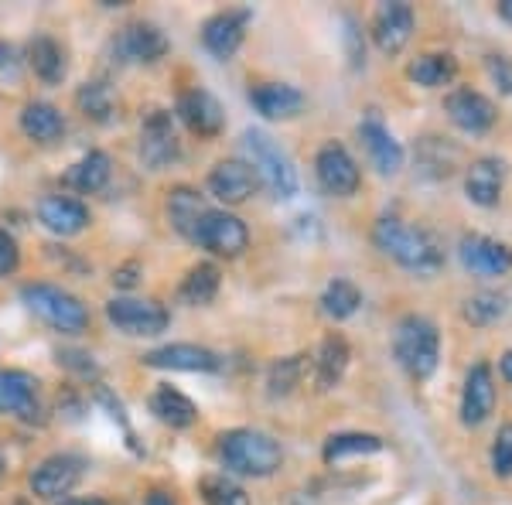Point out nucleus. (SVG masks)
Returning a JSON list of instances; mask_svg holds the SVG:
<instances>
[{"instance_id": "e433bc0d", "label": "nucleus", "mask_w": 512, "mask_h": 505, "mask_svg": "<svg viewBox=\"0 0 512 505\" xmlns=\"http://www.w3.org/2000/svg\"><path fill=\"white\" fill-rule=\"evenodd\" d=\"M304 379V355H287L277 359L267 372V389L270 396H291Z\"/></svg>"}, {"instance_id": "0eeeda50", "label": "nucleus", "mask_w": 512, "mask_h": 505, "mask_svg": "<svg viewBox=\"0 0 512 505\" xmlns=\"http://www.w3.org/2000/svg\"><path fill=\"white\" fill-rule=\"evenodd\" d=\"M106 318L123 335H137V338L161 335L168 328V311L154 301H137V297H113L106 304Z\"/></svg>"}, {"instance_id": "1a4fd4ad", "label": "nucleus", "mask_w": 512, "mask_h": 505, "mask_svg": "<svg viewBox=\"0 0 512 505\" xmlns=\"http://www.w3.org/2000/svg\"><path fill=\"white\" fill-rule=\"evenodd\" d=\"M315 175L321 181V188H325L328 195H338V198L355 195L362 185L359 164H355L352 154L345 151L342 144H335V140L321 144V151L315 157Z\"/></svg>"}, {"instance_id": "09e8293b", "label": "nucleus", "mask_w": 512, "mask_h": 505, "mask_svg": "<svg viewBox=\"0 0 512 505\" xmlns=\"http://www.w3.org/2000/svg\"><path fill=\"white\" fill-rule=\"evenodd\" d=\"M499 18L512 24V0H499Z\"/></svg>"}, {"instance_id": "a19ab883", "label": "nucleus", "mask_w": 512, "mask_h": 505, "mask_svg": "<svg viewBox=\"0 0 512 505\" xmlns=\"http://www.w3.org/2000/svg\"><path fill=\"white\" fill-rule=\"evenodd\" d=\"M485 69H489V79L499 86V93L512 96V59L502 52H492L489 59H485Z\"/></svg>"}, {"instance_id": "f03ea898", "label": "nucleus", "mask_w": 512, "mask_h": 505, "mask_svg": "<svg viewBox=\"0 0 512 505\" xmlns=\"http://www.w3.org/2000/svg\"><path fill=\"white\" fill-rule=\"evenodd\" d=\"M219 458L229 471L246 475V478H267L284 465L280 444L270 434L253 430V427L226 430V434L219 437Z\"/></svg>"}, {"instance_id": "aec40b11", "label": "nucleus", "mask_w": 512, "mask_h": 505, "mask_svg": "<svg viewBox=\"0 0 512 505\" xmlns=\"http://www.w3.org/2000/svg\"><path fill=\"white\" fill-rule=\"evenodd\" d=\"M359 140L366 144L369 151V161L376 164L379 175H396V171L403 168V147L400 140L390 134V127H386L383 120L376 117V113H366L359 123Z\"/></svg>"}, {"instance_id": "8fccbe9b", "label": "nucleus", "mask_w": 512, "mask_h": 505, "mask_svg": "<svg viewBox=\"0 0 512 505\" xmlns=\"http://www.w3.org/2000/svg\"><path fill=\"white\" fill-rule=\"evenodd\" d=\"M65 505H110V502H103V499H76V502H65Z\"/></svg>"}, {"instance_id": "a211bd4d", "label": "nucleus", "mask_w": 512, "mask_h": 505, "mask_svg": "<svg viewBox=\"0 0 512 505\" xmlns=\"http://www.w3.org/2000/svg\"><path fill=\"white\" fill-rule=\"evenodd\" d=\"M113 48H117V55L123 62H158L168 55L171 45H168V38H164V31L158 28V24L134 21L120 31L117 41H113Z\"/></svg>"}, {"instance_id": "c03bdc74", "label": "nucleus", "mask_w": 512, "mask_h": 505, "mask_svg": "<svg viewBox=\"0 0 512 505\" xmlns=\"http://www.w3.org/2000/svg\"><path fill=\"white\" fill-rule=\"evenodd\" d=\"M96 403H103L106 413H110V417L117 420V424L130 434V424H127V413H123V403H120V400H113L110 389H106V386H96Z\"/></svg>"}, {"instance_id": "de8ad7c7", "label": "nucleus", "mask_w": 512, "mask_h": 505, "mask_svg": "<svg viewBox=\"0 0 512 505\" xmlns=\"http://www.w3.org/2000/svg\"><path fill=\"white\" fill-rule=\"evenodd\" d=\"M147 505H175V502H171V495H164V492H151L147 495Z\"/></svg>"}, {"instance_id": "cd10ccee", "label": "nucleus", "mask_w": 512, "mask_h": 505, "mask_svg": "<svg viewBox=\"0 0 512 505\" xmlns=\"http://www.w3.org/2000/svg\"><path fill=\"white\" fill-rule=\"evenodd\" d=\"M349 342L342 335H328L325 342L318 345V359H315V376H318V389H335L342 383L345 369H349Z\"/></svg>"}, {"instance_id": "6ab92c4d", "label": "nucleus", "mask_w": 512, "mask_h": 505, "mask_svg": "<svg viewBox=\"0 0 512 505\" xmlns=\"http://www.w3.org/2000/svg\"><path fill=\"white\" fill-rule=\"evenodd\" d=\"M175 113L198 137H216L226 127V113H222L219 99L209 89H188V93H181Z\"/></svg>"}, {"instance_id": "f257e3e1", "label": "nucleus", "mask_w": 512, "mask_h": 505, "mask_svg": "<svg viewBox=\"0 0 512 505\" xmlns=\"http://www.w3.org/2000/svg\"><path fill=\"white\" fill-rule=\"evenodd\" d=\"M373 243L386 256H393L400 267L414 270V273H434L444 267V250L441 243L427 233V229L407 226L396 215H383L373 229Z\"/></svg>"}, {"instance_id": "4c0bfd02", "label": "nucleus", "mask_w": 512, "mask_h": 505, "mask_svg": "<svg viewBox=\"0 0 512 505\" xmlns=\"http://www.w3.org/2000/svg\"><path fill=\"white\" fill-rule=\"evenodd\" d=\"M417 161L424 164V171L431 178H448L454 171V164H458V147H448L444 140L427 137L424 144H420Z\"/></svg>"}, {"instance_id": "7ed1b4c3", "label": "nucleus", "mask_w": 512, "mask_h": 505, "mask_svg": "<svg viewBox=\"0 0 512 505\" xmlns=\"http://www.w3.org/2000/svg\"><path fill=\"white\" fill-rule=\"evenodd\" d=\"M393 352L400 359V366L424 383V379L434 376L437 359H441V335H437L434 321L420 318V314H407V318L396 325L393 335Z\"/></svg>"}, {"instance_id": "f704fd0d", "label": "nucleus", "mask_w": 512, "mask_h": 505, "mask_svg": "<svg viewBox=\"0 0 512 505\" xmlns=\"http://www.w3.org/2000/svg\"><path fill=\"white\" fill-rule=\"evenodd\" d=\"M359 308H362V291L345 277H335L332 284L325 287V294H321V311H325L328 318H335V321L352 318Z\"/></svg>"}, {"instance_id": "c85d7f7f", "label": "nucleus", "mask_w": 512, "mask_h": 505, "mask_svg": "<svg viewBox=\"0 0 512 505\" xmlns=\"http://www.w3.org/2000/svg\"><path fill=\"white\" fill-rule=\"evenodd\" d=\"M407 76L424 89H441L458 76V59L451 52H424L410 62Z\"/></svg>"}, {"instance_id": "4be33fe9", "label": "nucleus", "mask_w": 512, "mask_h": 505, "mask_svg": "<svg viewBox=\"0 0 512 505\" xmlns=\"http://www.w3.org/2000/svg\"><path fill=\"white\" fill-rule=\"evenodd\" d=\"M250 103L267 120H291L304 110L308 99H304L301 89L287 86V82H260V86L250 89Z\"/></svg>"}, {"instance_id": "2f4dec72", "label": "nucleus", "mask_w": 512, "mask_h": 505, "mask_svg": "<svg viewBox=\"0 0 512 505\" xmlns=\"http://www.w3.org/2000/svg\"><path fill=\"white\" fill-rule=\"evenodd\" d=\"M219 284H222V273L216 263H198V267L188 270V277L181 280V291L178 297L192 308H202V304H212L219 294Z\"/></svg>"}, {"instance_id": "dca6fc26", "label": "nucleus", "mask_w": 512, "mask_h": 505, "mask_svg": "<svg viewBox=\"0 0 512 505\" xmlns=\"http://www.w3.org/2000/svg\"><path fill=\"white\" fill-rule=\"evenodd\" d=\"M140 362L151 369H171V372H216L222 366L216 352L205 349V345H192V342L161 345V349L147 352Z\"/></svg>"}, {"instance_id": "6e6552de", "label": "nucleus", "mask_w": 512, "mask_h": 505, "mask_svg": "<svg viewBox=\"0 0 512 505\" xmlns=\"http://www.w3.org/2000/svg\"><path fill=\"white\" fill-rule=\"evenodd\" d=\"M178 154H181V147H178L171 113L151 110L144 127H140V161H144V168L161 171V168H168L171 161H178Z\"/></svg>"}, {"instance_id": "ea45409f", "label": "nucleus", "mask_w": 512, "mask_h": 505, "mask_svg": "<svg viewBox=\"0 0 512 505\" xmlns=\"http://www.w3.org/2000/svg\"><path fill=\"white\" fill-rule=\"evenodd\" d=\"M492 471L499 478H512V424H502L492 444Z\"/></svg>"}, {"instance_id": "79ce46f5", "label": "nucleus", "mask_w": 512, "mask_h": 505, "mask_svg": "<svg viewBox=\"0 0 512 505\" xmlns=\"http://www.w3.org/2000/svg\"><path fill=\"white\" fill-rule=\"evenodd\" d=\"M21 263V250L7 229H0V277H11Z\"/></svg>"}, {"instance_id": "9b49d317", "label": "nucleus", "mask_w": 512, "mask_h": 505, "mask_svg": "<svg viewBox=\"0 0 512 505\" xmlns=\"http://www.w3.org/2000/svg\"><path fill=\"white\" fill-rule=\"evenodd\" d=\"M250 21H253L250 7H236V11L212 14V18L205 21V28H202V45L222 62L233 59V55L239 52V45H243L246 24H250Z\"/></svg>"}, {"instance_id": "39448f33", "label": "nucleus", "mask_w": 512, "mask_h": 505, "mask_svg": "<svg viewBox=\"0 0 512 505\" xmlns=\"http://www.w3.org/2000/svg\"><path fill=\"white\" fill-rule=\"evenodd\" d=\"M243 151L250 157V168L256 171L260 185H267L277 198H294L297 195V171L280 147L274 144V137L263 134V130H246L243 134Z\"/></svg>"}, {"instance_id": "2eb2a0df", "label": "nucleus", "mask_w": 512, "mask_h": 505, "mask_svg": "<svg viewBox=\"0 0 512 505\" xmlns=\"http://www.w3.org/2000/svg\"><path fill=\"white\" fill-rule=\"evenodd\" d=\"M0 413H14L18 420H41L38 379L21 369H0Z\"/></svg>"}, {"instance_id": "412c9836", "label": "nucleus", "mask_w": 512, "mask_h": 505, "mask_svg": "<svg viewBox=\"0 0 512 505\" xmlns=\"http://www.w3.org/2000/svg\"><path fill=\"white\" fill-rule=\"evenodd\" d=\"M256 188H260V178L246 161H219L209 175V192L219 198L222 205H239L246 202Z\"/></svg>"}, {"instance_id": "423d86ee", "label": "nucleus", "mask_w": 512, "mask_h": 505, "mask_svg": "<svg viewBox=\"0 0 512 505\" xmlns=\"http://www.w3.org/2000/svg\"><path fill=\"white\" fill-rule=\"evenodd\" d=\"M192 243H198L202 250H209L216 256L233 260V256H239L246 246H250V229H246V222L233 212L209 209L202 215V222H198Z\"/></svg>"}, {"instance_id": "20e7f679", "label": "nucleus", "mask_w": 512, "mask_h": 505, "mask_svg": "<svg viewBox=\"0 0 512 505\" xmlns=\"http://www.w3.org/2000/svg\"><path fill=\"white\" fill-rule=\"evenodd\" d=\"M21 301L35 318H41L45 325H52L62 335H79L89 325V311L76 294L62 291L55 284H24L21 287Z\"/></svg>"}, {"instance_id": "4468645a", "label": "nucleus", "mask_w": 512, "mask_h": 505, "mask_svg": "<svg viewBox=\"0 0 512 505\" xmlns=\"http://www.w3.org/2000/svg\"><path fill=\"white\" fill-rule=\"evenodd\" d=\"M82 478V461L76 454H52L31 471V492L38 499H62Z\"/></svg>"}, {"instance_id": "a878e982", "label": "nucleus", "mask_w": 512, "mask_h": 505, "mask_svg": "<svg viewBox=\"0 0 512 505\" xmlns=\"http://www.w3.org/2000/svg\"><path fill=\"white\" fill-rule=\"evenodd\" d=\"M151 413L161 420V424L178 427V430L192 427L195 420H198V407H195L192 400H188L185 393H181V389H175V386H158V389H154Z\"/></svg>"}, {"instance_id": "b1692460", "label": "nucleus", "mask_w": 512, "mask_h": 505, "mask_svg": "<svg viewBox=\"0 0 512 505\" xmlns=\"http://www.w3.org/2000/svg\"><path fill=\"white\" fill-rule=\"evenodd\" d=\"M502 181H506V168H502L499 157H478V161L468 164L465 195L482 209H492L502 198Z\"/></svg>"}, {"instance_id": "3c124183", "label": "nucleus", "mask_w": 512, "mask_h": 505, "mask_svg": "<svg viewBox=\"0 0 512 505\" xmlns=\"http://www.w3.org/2000/svg\"><path fill=\"white\" fill-rule=\"evenodd\" d=\"M0 475H4V458H0Z\"/></svg>"}, {"instance_id": "7c9ffc66", "label": "nucleus", "mask_w": 512, "mask_h": 505, "mask_svg": "<svg viewBox=\"0 0 512 505\" xmlns=\"http://www.w3.org/2000/svg\"><path fill=\"white\" fill-rule=\"evenodd\" d=\"M110 157L103 151H89L82 157L79 164H72L69 175H65V185L76 188L82 195H93L99 188H106V181H110Z\"/></svg>"}, {"instance_id": "49530a36", "label": "nucleus", "mask_w": 512, "mask_h": 505, "mask_svg": "<svg viewBox=\"0 0 512 505\" xmlns=\"http://www.w3.org/2000/svg\"><path fill=\"white\" fill-rule=\"evenodd\" d=\"M499 372H502V379H506V383H512V349L499 359Z\"/></svg>"}, {"instance_id": "72a5a7b5", "label": "nucleus", "mask_w": 512, "mask_h": 505, "mask_svg": "<svg viewBox=\"0 0 512 505\" xmlns=\"http://www.w3.org/2000/svg\"><path fill=\"white\" fill-rule=\"evenodd\" d=\"M461 314H465L468 325L489 328V325H495V321H502L509 314V294H502V291H478V294H472L465 301Z\"/></svg>"}, {"instance_id": "37998d69", "label": "nucleus", "mask_w": 512, "mask_h": 505, "mask_svg": "<svg viewBox=\"0 0 512 505\" xmlns=\"http://www.w3.org/2000/svg\"><path fill=\"white\" fill-rule=\"evenodd\" d=\"M18 76H21L18 52H14L7 41H0V86H7V82H18Z\"/></svg>"}, {"instance_id": "c9c22d12", "label": "nucleus", "mask_w": 512, "mask_h": 505, "mask_svg": "<svg viewBox=\"0 0 512 505\" xmlns=\"http://www.w3.org/2000/svg\"><path fill=\"white\" fill-rule=\"evenodd\" d=\"M76 106L86 120L110 123L113 110H117V99H113V89L106 86V82H86V86H79V93H76Z\"/></svg>"}, {"instance_id": "f8f14e48", "label": "nucleus", "mask_w": 512, "mask_h": 505, "mask_svg": "<svg viewBox=\"0 0 512 505\" xmlns=\"http://www.w3.org/2000/svg\"><path fill=\"white\" fill-rule=\"evenodd\" d=\"M458 253H461V263L472 273H482V277H502V273L512 270V246L502 243V239H492L482 233L461 236Z\"/></svg>"}, {"instance_id": "bb28decb", "label": "nucleus", "mask_w": 512, "mask_h": 505, "mask_svg": "<svg viewBox=\"0 0 512 505\" xmlns=\"http://www.w3.org/2000/svg\"><path fill=\"white\" fill-rule=\"evenodd\" d=\"M205 212L209 209H205L202 195H198L195 188L178 185L168 192V219H171V226H175V233H181L185 239H195V229Z\"/></svg>"}, {"instance_id": "393cba45", "label": "nucleus", "mask_w": 512, "mask_h": 505, "mask_svg": "<svg viewBox=\"0 0 512 505\" xmlns=\"http://www.w3.org/2000/svg\"><path fill=\"white\" fill-rule=\"evenodd\" d=\"M28 65L35 69V76L45 82V86H59L65 79V72H69L62 45L52 35H35L28 41Z\"/></svg>"}, {"instance_id": "473e14b6", "label": "nucleus", "mask_w": 512, "mask_h": 505, "mask_svg": "<svg viewBox=\"0 0 512 505\" xmlns=\"http://www.w3.org/2000/svg\"><path fill=\"white\" fill-rule=\"evenodd\" d=\"M383 451V437L376 434H362V430H349V434H335L325 441V461L338 465L345 458H362V454H379Z\"/></svg>"}, {"instance_id": "c756f323", "label": "nucleus", "mask_w": 512, "mask_h": 505, "mask_svg": "<svg viewBox=\"0 0 512 505\" xmlns=\"http://www.w3.org/2000/svg\"><path fill=\"white\" fill-rule=\"evenodd\" d=\"M21 130L35 144H52L65 134V120L52 103H28L21 110Z\"/></svg>"}, {"instance_id": "ddd939ff", "label": "nucleus", "mask_w": 512, "mask_h": 505, "mask_svg": "<svg viewBox=\"0 0 512 505\" xmlns=\"http://www.w3.org/2000/svg\"><path fill=\"white\" fill-rule=\"evenodd\" d=\"M495 410V379L489 362H475L465 376V389H461V424L482 427Z\"/></svg>"}, {"instance_id": "58836bf2", "label": "nucleus", "mask_w": 512, "mask_h": 505, "mask_svg": "<svg viewBox=\"0 0 512 505\" xmlns=\"http://www.w3.org/2000/svg\"><path fill=\"white\" fill-rule=\"evenodd\" d=\"M198 492H202L205 505H250V495L226 475H205L198 482Z\"/></svg>"}, {"instance_id": "a18cd8bd", "label": "nucleus", "mask_w": 512, "mask_h": 505, "mask_svg": "<svg viewBox=\"0 0 512 505\" xmlns=\"http://www.w3.org/2000/svg\"><path fill=\"white\" fill-rule=\"evenodd\" d=\"M137 280H140V263L137 260H130V263H123V267L113 270V284H117L120 291H130V287H137Z\"/></svg>"}, {"instance_id": "5701e85b", "label": "nucleus", "mask_w": 512, "mask_h": 505, "mask_svg": "<svg viewBox=\"0 0 512 505\" xmlns=\"http://www.w3.org/2000/svg\"><path fill=\"white\" fill-rule=\"evenodd\" d=\"M38 219L45 229H52L55 236H79L89 226V209L79 198L69 195H48L38 205Z\"/></svg>"}, {"instance_id": "9d476101", "label": "nucleus", "mask_w": 512, "mask_h": 505, "mask_svg": "<svg viewBox=\"0 0 512 505\" xmlns=\"http://www.w3.org/2000/svg\"><path fill=\"white\" fill-rule=\"evenodd\" d=\"M444 113H448V120L458 130H465V134H485V130H492L495 120H499L492 99L482 96L478 89H465V86L451 89V93L444 96Z\"/></svg>"}, {"instance_id": "f3484780", "label": "nucleus", "mask_w": 512, "mask_h": 505, "mask_svg": "<svg viewBox=\"0 0 512 505\" xmlns=\"http://www.w3.org/2000/svg\"><path fill=\"white\" fill-rule=\"evenodd\" d=\"M414 35V7L410 4H379L373 18V41L383 55H400Z\"/></svg>"}]
</instances>
